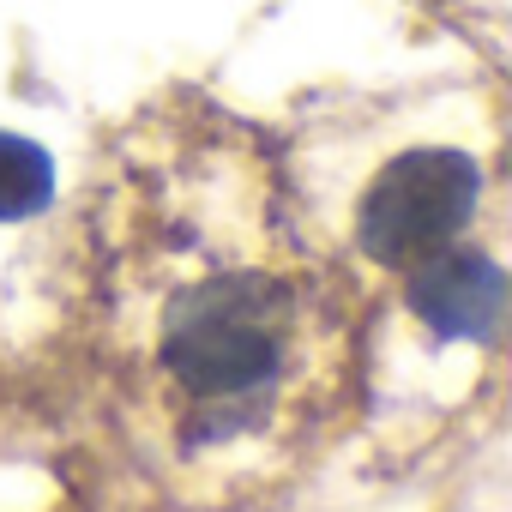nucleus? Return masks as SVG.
Returning <instances> with one entry per match:
<instances>
[{
    "instance_id": "obj_1",
    "label": "nucleus",
    "mask_w": 512,
    "mask_h": 512,
    "mask_svg": "<svg viewBox=\"0 0 512 512\" xmlns=\"http://www.w3.org/2000/svg\"><path fill=\"white\" fill-rule=\"evenodd\" d=\"M169 368L181 386L205 392V398H229V392H253L260 380L278 374V314H272V290L253 278H229V284H205L193 290L175 320H169V344H163Z\"/></svg>"
},
{
    "instance_id": "obj_2",
    "label": "nucleus",
    "mask_w": 512,
    "mask_h": 512,
    "mask_svg": "<svg viewBox=\"0 0 512 512\" xmlns=\"http://www.w3.org/2000/svg\"><path fill=\"white\" fill-rule=\"evenodd\" d=\"M482 199V169L464 151L428 145V151H404L380 169V181L362 199V247L380 266H410L440 253L476 211Z\"/></svg>"
},
{
    "instance_id": "obj_3",
    "label": "nucleus",
    "mask_w": 512,
    "mask_h": 512,
    "mask_svg": "<svg viewBox=\"0 0 512 512\" xmlns=\"http://www.w3.org/2000/svg\"><path fill=\"white\" fill-rule=\"evenodd\" d=\"M410 308L440 338H494L506 314V272L488 253H428V266L410 278Z\"/></svg>"
},
{
    "instance_id": "obj_4",
    "label": "nucleus",
    "mask_w": 512,
    "mask_h": 512,
    "mask_svg": "<svg viewBox=\"0 0 512 512\" xmlns=\"http://www.w3.org/2000/svg\"><path fill=\"white\" fill-rule=\"evenodd\" d=\"M55 199V157L37 139L0 133V223L37 217Z\"/></svg>"
}]
</instances>
